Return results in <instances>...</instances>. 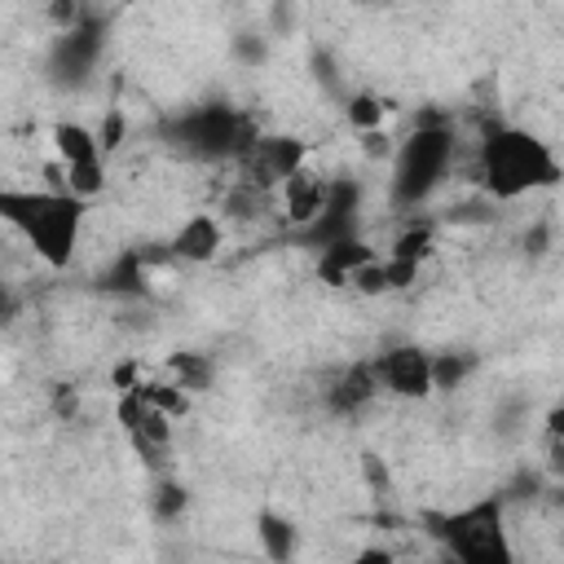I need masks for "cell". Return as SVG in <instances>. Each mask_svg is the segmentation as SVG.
<instances>
[{"label": "cell", "instance_id": "18", "mask_svg": "<svg viewBox=\"0 0 564 564\" xmlns=\"http://www.w3.org/2000/svg\"><path fill=\"white\" fill-rule=\"evenodd\" d=\"M48 18H53L62 31H70V26H79V4H75V0H53V4H48Z\"/></svg>", "mask_w": 564, "mask_h": 564}, {"label": "cell", "instance_id": "19", "mask_svg": "<svg viewBox=\"0 0 564 564\" xmlns=\"http://www.w3.org/2000/svg\"><path fill=\"white\" fill-rule=\"evenodd\" d=\"M366 154H370V159H388V154H392V141L375 128V132H366Z\"/></svg>", "mask_w": 564, "mask_h": 564}, {"label": "cell", "instance_id": "12", "mask_svg": "<svg viewBox=\"0 0 564 564\" xmlns=\"http://www.w3.org/2000/svg\"><path fill=\"white\" fill-rule=\"evenodd\" d=\"M344 115H348V123H352L357 132H375V128L383 123V115H388V101L375 97V93H352L348 106H344Z\"/></svg>", "mask_w": 564, "mask_h": 564}, {"label": "cell", "instance_id": "10", "mask_svg": "<svg viewBox=\"0 0 564 564\" xmlns=\"http://www.w3.org/2000/svg\"><path fill=\"white\" fill-rule=\"evenodd\" d=\"M379 392V375H375V366H357V370H348V375H339V383H335V405H361V401H370Z\"/></svg>", "mask_w": 564, "mask_h": 564}, {"label": "cell", "instance_id": "17", "mask_svg": "<svg viewBox=\"0 0 564 564\" xmlns=\"http://www.w3.org/2000/svg\"><path fill=\"white\" fill-rule=\"evenodd\" d=\"M97 141H101V150H106V154H110V150H119V141H123V115H119V110H110V115L101 119Z\"/></svg>", "mask_w": 564, "mask_h": 564}, {"label": "cell", "instance_id": "20", "mask_svg": "<svg viewBox=\"0 0 564 564\" xmlns=\"http://www.w3.org/2000/svg\"><path fill=\"white\" fill-rule=\"evenodd\" d=\"M546 471L551 476H564V441L551 436V449H546Z\"/></svg>", "mask_w": 564, "mask_h": 564}, {"label": "cell", "instance_id": "6", "mask_svg": "<svg viewBox=\"0 0 564 564\" xmlns=\"http://www.w3.org/2000/svg\"><path fill=\"white\" fill-rule=\"evenodd\" d=\"M330 194H335V181L322 176V172H313L308 163H304L300 172H291V176L278 185L282 212H286L291 225H317L322 212H326V203H330Z\"/></svg>", "mask_w": 564, "mask_h": 564}, {"label": "cell", "instance_id": "16", "mask_svg": "<svg viewBox=\"0 0 564 564\" xmlns=\"http://www.w3.org/2000/svg\"><path fill=\"white\" fill-rule=\"evenodd\" d=\"M181 507H185V489H181V485H163V489L154 494V516H159V520H176Z\"/></svg>", "mask_w": 564, "mask_h": 564}, {"label": "cell", "instance_id": "24", "mask_svg": "<svg viewBox=\"0 0 564 564\" xmlns=\"http://www.w3.org/2000/svg\"><path fill=\"white\" fill-rule=\"evenodd\" d=\"M370 4H379V0H370Z\"/></svg>", "mask_w": 564, "mask_h": 564}, {"label": "cell", "instance_id": "3", "mask_svg": "<svg viewBox=\"0 0 564 564\" xmlns=\"http://www.w3.org/2000/svg\"><path fill=\"white\" fill-rule=\"evenodd\" d=\"M449 159H454L449 132H445V128H419V132L397 150V176H392L397 198H401V203L427 198V194L441 185Z\"/></svg>", "mask_w": 564, "mask_h": 564}, {"label": "cell", "instance_id": "9", "mask_svg": "<svg viewBox=\"0 0 564 564\" xmlns=\"http://www.w3.org/2000/svg\"><path fill=\"white\" fill-rule=\"evenodd\" d=\"M220 242H225L220 220H216V216H207V212H198V216H189V220L176 229L172 251H176L181 260H212V256L220 251Z\"/></svg>", "mask_w": 564, "mask_h": 564}, {"label": "cell", "instance_id": "2", "mask_svg": "<svg viewBox=\"0 0 564 564\" xmlns=\"http://www.w3.org/2000/svg\"><path fill=\"white\" fill-rule=\"evenodd\" d=\"M480 176L489 194L520 198L529 189H546L560 181V163L546 141H538L524 128H494L480 141Z\"/></svg>", "mask_w": 564, "mask_h": 564}, {"label": "cell", "instance_id": "14", "mask_svg": "<svg viewBox=\"0 0 564 564\" xmlns=\"http://www.w3.org/2000/svg\"><path fill=\"white\" fill-rule=\"evenodd\" d=\"M260 538H264V551L273 560H282V555L295 551V529L286 520H278V516H260Z\"/></svg>", "mask_w": 564, "mask_h": 564}, {"label": "cell", "instance_id": "5", "mask_svg": "<svg viewBox=\"0 0 564 564\" xmlns=\"http://www.w3.org/2000/svg\"><path fill=\"white\" fill-rule=\"evenodd\" d=\"M375 375H379V388L397 392V397H427L436 388V375H432V352L423 348H388L379 361H375Z\"/></svg>", "mask_w": 564, "mask_h": 564}, {"label": "cell", "instance_id": "7", "mask_svg": "<svg viewBox=\"0 0 564 564\" xmlns=\"http://www.w3.org/2000/svg\"><path fill=\"white\" fill-rule=\"evenodd\" d=\"M308 163V150L300 137H256V145L247 150V167L256 185H282L291 172H300Z\"/></svg>", "mask_w": 564, "mask_h": 564}, {"label": "cell", "instance_id": "15", "mask_svg": "<svg viewBox=\"0 0 564 564\" xmlns=\"http://www.w3.org/2000/svg\"><path fill=\"white\" fill-rule=\"evenodd\" d=\"M427 251H432V229H427V225H410V229L392 242V251H388V256H401V260L423 264V260H427Z\"/></svg>", "mask_w": 564, "mask_h": 564}, {"label": "cell", "instance_id": "13", "mask_svg": "<svg viewBox=\"0 0 564 564\" xmlns=\"http://www.w3.org/2000/svg\"><path fill=\"white\" fill-rule=\"evenodd\" d=\"M167 370H172L176 383H185L189 392H198V388L212 379V361L198 357V352H172V357H167Z\"/></svg>", "mask_w": 564, "mask_h": 564}, {"label": "cell", "instance_id": "23", "mask_svg": "<svg viewBox=\"0 0 564 564\" xmlns=\"http://www.w3.org/2000/svg\"><path fill=\"white\" fill-rule=\"evenodd\" d=\"M546 432L564 441V405H560V410H551V419H546Z\"/></svg>", "mask_w": 564, "mask_h": 564}, {"label": "cell", "instance_id": "4", "mask_svg": "<svg viewBox=\"0 0 564 564\" xmlns=\"http://www.w3.org/2000/svg\"><path fill=\"white\" fill-rule=\"evenodd\" d=\"M449 538V551L458 560H471V564H494V560H511V546H507V533H502V516L494 502H480V507H467L463 516L445 520L441 529Z\"/></svg>", "mask_w": 564, "mask_h": 564}, {"label": "cell", "instance_id": "1", "mask_svg": "<svg viewBox=\"0 0 564 564\" xmlns=\"http://www.w3.org/2000/svg\"><path fill=\"white\" fill-rule=\"evenodd\" d=\"M84 203L79 194L66 189H40V194H18L4 189L0 194V212L26 234V242L35 247L40 260H48L53 269H62L79 242V220H84Z\"/></svg>", "mask_w": 564, "mask_h": 564}, {"label": "cell", "instance_id": "22", "mask_svg": "<svg viewBox=\"0 0 564 564\" xmlns=\"http://www.w3.org/2000/svg\"><path fill=\"white\" fill-rule=\"evenodd\" d=\"M529 251H546V225H533V234H524Z\"/></svg>", "mask_w": 564, "mask_h": 564}, {"label": "cell", "instance_id": "21", "mask_svg": "<svg viewBox=\"0 0 564 564\" xmlns=\"http://www.w3.org/2000/svg\"><path fill=\"white\" fill-rule=\"evenodd\" d=\"M269 18H273V26H278V31H291V26H295V9H291L286 0H278Z\"/></svg>", "mask_w": 564, "mask_h": 564}, {"label": "cell", "instance_id": "8", "mask_svg": "<svg viewBox=\"0 0 564 564\" xmlns=\"http://www.w3.org/2000/svg\"><path fill=\"white\" fill-rule=\"evenodd\" d=\"M375 260V251L361 242V238H335V242H322V256H317V273L330 282V286H344V282H352V273L361 269V264H370Z\"/></svg>", "mask_w": 564, "mask_h": 564}, {"label": "cell", "instance_id": "11", "mask_svg": "<svg viewBox=\"0 0 564 564\" xmlns=\"http://www.w3.org/2000/svg\"><path fill=\"white\" fill-rule=\"evenodd\" d=\"M137 392H141L154 410H163L167 419H185V414H189V388L176 383V379H172V383H141Z\"/></svg>", "mask_w": 564, "mask_h": 564}]
</instances>
